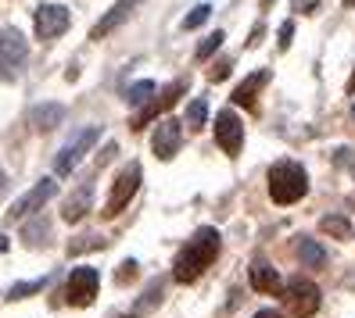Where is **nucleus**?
I'll list each match as a JSON object with an SVG mask.
<instances>
[{
	"mask_svg": "<svg viewBox=\"0 0 355 318\" xmlns=\"http://www.w3.org/2000/svg\"><path fill=\"white\" fill-rule=\"evenodd\" d=\"M219 247H223V240H219V232H216L212 225L198 229L194 236L187 240V247L176 254L173 279H176V283H194V279H201V272L219 258Z\"/></svg>",
	"mask_w": 355,
	"mask_h": 318,
	"instance_id": "obj_1",
	"label": "nucleus"
},
{
	"mask_svg": "<svg viewBox=\"0 0 355 318\" xmlns=\"http://www.w3.org/2000/svg\"><path fill=\"white\" fill-rule=\"evenodd\" d=\"M309 194V176L298 161H277L269 168V197L273 204H295Z\"/></svg>",
	"mask_w": 355,
	"mask_h": 318,
	"instance_id": "obj_2",
	"label": "nucleus"
},
{
	"mask_svg": "<svg viewBox=\"0 0 355 318\" xmlns=\"http://www.w3.org/2000/svg\"><path fill=\"white\" fill-rule=\"evenodd\" d=\"M284 308L291 318H312L320 311V286L316 283H309V279H291L284 286Z\"/></svg>",
	"mask_w": 355,
	"mask_h": 318,
	"instance_id": "obj_3",
	"label": "nucleus"
},
{
	"mask_svg": "<svg viewBox=\"0 0 355 318\" xmlns=\"http://www.w3.org/2000/svg\"><path fill=\"white\" fill-rule=\"evenodd\" d=\"M140 165L133 161V165H126L122 168V176L115 179V186H112V197H108V204H104V218H115V215H122L126 211V204L137 197V189H140Z\"/></svg>",
	"mask_w": 355,
	"mask_h": 318,
	"instance_id": "obj_4",
	"label": "nucleus"
},
{
	"mask_svg": "<svg viewBox=\"0 0 355 318\" xmlns=\"http://www.w3.org/2000/svg\"><path fill=\"white\" fill-rule=\"evenodd\" d=\"M97 286H101V275H97V268H90V265H79V268H72V275H69V304H76V308H90L94 301H97Z\"/></svg>",
	"mask_w": 355,
	"mask_h": 318,
	"instance_id": "obj_5",
	"label": "nucleus"
},
{
	"mask_svg": "<svg viewBox=\"0 0 355 318\" xmlns=\"http://www.w3.org/2000/svg\"><path fill=\"white\" fill-rule=\"evenodd\" d=\"M97 136H101V125H87L83 133H76V140H72V143H69L61 154H58V161H54V172H58V176H69L72 168H76L83 158L90 154V147L97 143Z\"/></svg>",
	"mask_w": 355,
	"mask_h": 318,
	"instance_id": "obj_6",
	"label": "nucleus"
},
{
	"mask_svg": "<svg viewBox=\"0 0 355 318\" xmlns=\"http://www.w3.org/2000/svg\"><path fill=\"white\" fill-rule=\"evenodd\" d=\"M183 147V122L176 118H162L155 125V136H151V151L158 161H173Z\"/></svg>",
	"mask_w": 355,
	"mask_h": 318,
	"instance_id": "obj_7",
	"label": "nucleus"
},
{
	"mask_svg": "<svg viewBox=\"0 0 355 318\" xmlns=\"http://www.w3.org/2000/svg\"><path fill=\"white\" fill-rule=\"evenodd\" d=\"M183 93H187V79H176V82H169V86H165L158 97H151L148 104H144V111H140V115H133V122H130V125H133V129H144V125H148L151 118H158L162 111H169L173 104L183 97Z\"/></svg>",
	"mask_w": 355,
	"mask_h": 318,
	"instance_id": "obj_8",
	"label": "nucleus"
},
{
	"mask_svg": "<svg viewBox=\"0 0 355 318\" xmlns=\"http://www.w3.org/2000/svg\"><path fill=\"white\" fill-rule=\"evenodd\" d=\"M69 8H61V4H40L33 11V26H36V36L40 39H54L69 29Z\"/></svg>",
	"mask_w": 355,
	"mask_h": 318,
	"instance_id": "obj_9",
	"label": "nucleus"
},
{
	"mask_svg": "<svg viewBox=\"0 0 355 318\" xmlns=\"http://www.w3.org/2000/svg\"><path fill=\"white\" fill-rule=\"evenodd\" d=\"M216 143L223 147L230 158H237L241 147H244V125H241V118L230 111V108L216 115Z\"/></svg>",
	"mask_w": 355,
	"mask_h": 318,
	"instance_id": "obj_10",
	"label": "nucleus"
},
{
	"mask_svg": "<svg viewBox=\"0 0 355 318\" xmlns=\"http://www.w3.org/2000/svg\"><path fill=\"white\" fill-rule=\"evenodd\" d=\"M54 189H58V183H54V179H40V183L29 189V194H26L22 200H18L11 211H8V218H26V215H36V211L54 197Z\"/></svg>",
	"mask_w": 355,
	"mask_h": 318,
	"instance_id": "obj_11",
	"label": "nucleus"
},
{
	"mask_svg": "<svg viewBox=\"0 0 355 318\" xmlns=\"http://www.w3.org/2000/svg\"><path fill=\"white\" fill-rule=\"evenodd\" d=\"M140 4H144V0H119V4H115V8H112V11L104 15L101 22L90 29V39H104V36H112V32H115L122 22H126V18H130Z\"/></svg>",
	"mask_w": 355,
	"mask_h": 318,
	"instance_id": "obj_12",
	"label": "nucleus"
},
{
	"mask_svg": "<svg viewBox=\"0 0 355 318\" xmlns=\"http://www.w3.org/2000/svg\"><path fill=\"white\" fill-rule=\"evenodd\" d=\"M29 54V44H26V36L18 32V29H0V61H11V65H22Z\"/></svg>",
	"mask_w": 355,
	"mask_h": 318,
	"instance_id": "obj_13",
	"label": "nucleus"
},
{
	"mask_svg": "<svg viewBox=\"0 0 355 318\" xmlns=\"http://www.w3.org/2000/svg\"><path fill=\"white\" fill-rule=\"evenodd\" d=\"M266 82H269V68H262V72H252V75H248V79L241 82V86L234 90V97H230V100H234V104H241V108H255V97H259V90L266 86Z\"/></svg>",
	"mask_w": 355,
	"mask_h": 318,
	"instance_id": "obj_14",
	"label": "nucleus"
},
{
	"mask_svg": "<svg viewBox=\"0 0 355 318\" xmlns=\"http://www.w3.org/2000/svg\"><path fill=\"white\" fill-rule=\"evenodd\" d=\"M252 286L259 290V293H284V283H280V272L273 268V265H266V261H255L252 265Z\"/></svg>",
	"mask_w": 355,
	"mask_h": 318,
	"instance_id": "obj_15",
	"label": "nucleus"
},
{
	"mask_svg": "<svg viewBox=\"0 0 355 318\" xmlns=\"http://www.w3.org/2000/svg\"><path fill=\"white\" fill-rule=\"evenodd\" d=\"M61 118H65V108H61V104H36V108L29 111V125L36 133H51Z\"/></svg>",
	"mask_w": 355,
	"mask_h": 318,
	"instance_id": "obj_16",
	"label": "nucleus"
},
{
	"mask_svg": "<svg viewBox=\"0 0 355 318\" xmlns=\"http://www.w3.org/2000/svg\"><path fill=\"white\" fill-rule=\"evenodd\" d=\"M90 194H94L90 186H79L76 197L65 200V207H61V218H65V222H79L83 215H87V207H90Z\"/></svg>",
	"mask_w": 355,
	"mask_h": 318,
	"instance_id": "obj_17",
	"label": "nucleus"
},
{
	"mask_svg": "<svg viewBox=\"0 0 355 318\" xmlns=\"http://www.w3.org/2000/svg\"><path fill=\"white\" fill-rule=\"evenodd\" d=\"M320 229L327 232V236H334V240H352V222L345 215H323Z\"/></svg>",
	"mask_w": 355,
	"mask_h": 318,
	"instance_id": "obj_18",
	"label": "nucleus"
},
{
	"mask_svg": "<svg viewBox=\"0 0 355 318\" xmlns=\"http://www.w3.org/2000/svg\"><path fill=\"white\" fill-rule=\"evenodd\" d=\"M298 258H302L305 268H320L327 261V250L316 240H298Z\"/></svg>",
	"mask_w": 355,
	"mask_h": 318,
	"instance_id": "obj_19",
	"label": "nucleus"
},
{
	"mask_svg": "<svg viewBox=\"0 0 355 318\" xmlns=\"http://www.w3.org/2000/svg\"><path fill=\"white\" fill-rule=\"evenodd\" d=\"M155 93H158V86H155V82H151V79H140V82H133V86L126 90V100L140 108V104H148Z\"/></svg>",
	"mask_w": 355,
	"mask_h": 318,
	"instance_id": "obj_20",
	"label": "nucleus"
},
{
	"mask_svg": "<svg viewBox=\"0 0 355 318\" xmlns=\"http://www.w3.org/2000/svg\"><path fill=\"white\" fill-rule=\"evenodd\" d=\"M205 118H208V100H205V97L191 100V108H187V118H183V125H191V129H201V125H205Z\"/></svg>",
	"mask_w": 355,
	"mask_h": 318,
	"instance_id": "obj_21",
	"label": "nucleus"
},
{
	"mask_svg": "<svg viewBox=\"0 0 355 318\" xmlns=\"http://www.w3.org/2000/svg\"><path fill=\"white\" fill-rule=\"evenodd\" d=\"M47 283L44 279H33V283H18V286H11V293H8V301H26V297H33V293H40Z\"/></svg>",
	"mask_w": 355,
	"mask_h": 318,
	"instance_id": "obj_22",
	"label": "nucleus"
},
{
	"mask_svg": "<svg viewBox=\"0 0 355 318\" xmlns=\"http://www.w3.org/2000/svg\"><path fill=\"white\" fill-rule=\"evenodd\" d=\"M208 15H212V8H208V4H198L191 15L183 18V29H198V26H205V22H208Z\"/></svg>",
	"mask_w": 355,
	"mask_h": 318,
	"instance_id": "obj_23",
	"label": "nucleus"
},
{
	"mask_svg": "<svg viewBox=\"0 0 355 318\" xmlns=\"http://www.w3.org/2000/svg\"><path fill=\"white\" fill-rule=\"evenodd\" d=\"M223 39H226L223 32H212V36H205V44L198 47V61H205V57H212V54H216V50L223 47Z\"/></svg>",
	"mask_w": 355,
	"mask_h": 318,
	"instance_id": "obj_24",
	"label": "nucleus"
},
{
	"mask_svg": "<svg viewBox=\"0 0 355 318\" xmlns=\"http://www.w3.org/2000/svg\"><path fill=\"white\" fill-rule=\"evenodd\" d=\"M22 236H26V243L40 247V243H44V236H47V222H33V225H26V229H22Z\"/></svg>",
	"mask_w": 355,
	"mask_h": 318,
	"instance_id": "obj_25",
	"label": "nucleus"
},
{
	"mask_svg": "<svg viewBox=\"0 0 355 318\" xmlns=\"http://www.w3.org/2000/svg\"><path fill=\"white\" fill-rule=\"evenodd\" d=\"M230 68H234V61H230V57H223L219 65H216L212 72H208V79H212V82H219V79H226V75H230Z\"/></svg>",
	"mask_w": 355,
	"mask_h": 318,
	"instance_id": "obj_26",
	"label": "nucleus"
},
{
	"mask_svg": "<svg viewBox=\"0 0 355 318\" xmlns=\"http://www.w3.org/2000/svg\"><path fill=\"white\" fill-rule=\"evenodd\" d=\"M277 36H280V50H287L291 47V36H295V22H284Z\"/></svg>",
	"mask_w": 355,
	"mask_h": 318,
	"instance_id": "obj_27",
	"label": "nucleus"
},
{
	"mask_svg": "<svg viewBox=\"0 0 355 318\" xmlns=\"http://www.w3.org/2000/svg\"><path fill=\"white\" fill-rule=\"evenodd\" d=\"M133 275H137V261H126V265H122V272H119V283H130Z\"/></svg>",
	"mask_w": 355,
	"mask_h": 318,
	"instance_id": "obj_28",
	"label": "nucleus"
},
{
	"mask_svg": "<svg viewBox=\"0 0 355 318\" xmlns=\"http://www.w3.org/2000/svg\"><path fill=\"white\" fill-rule=\"evenodd\" d=\"M295 8H298V11H316L320 0H295Z\"/></svg>",
	"mask_w": 355,
	"mask_h": 318,
	"instance_id": "obj_29",
	"label": "nucleus"
},
{
	"mask_svg": "<svg viewBox=\"0 0 355 318\" xmlns=\"http://www.w3.org/2000/svg\"><path fill=\"white\" fill-rule=\"evenodd\" d=\"M255 318H280V311H273V308H266V311H255Z\"/></svg>",
	"mask_w": 355,
	"mask_h": 318,
	"instance_id": "obj_30",
	"label": "nucleus"
},
{
	"mask_svg": "<svg viewBox=\"0 0 355 318\" xmlns=\"http://www.w3.org/2000/svg\"><path fill=\"white\" fill-rule=\"evenodd\" d=\"M348 93H355V72H352V79H348Z\"/></svg>",
	"mask_w": 355,
	"mask_h": 318,
	"instance_id": "obj_31",
	"label": "nucleus"
},
{
	"mask_svg": "<svg viewBox=\"0 0 355 318\" xmlns=\"http://www.w3.org/2000/svg\"><path fill=\"white\" fill-rule=\"evenodd\" d=\"M8 250V236H0V254H4Z\"/></svg>",
	"mask_w": 355,
	"mask_h": 318,
	"instance_id": "obj_32",
	"label": "nucleus"
},
{
	"mask_svg": "<svg viewBox=\"0 0 355 318\" xmlns=\"http://www.w3.org/2000/svg\"><path fill=\"white\" fill-rule=\"evenodd\" d=\"M345 8H355V0H345Z\"/></svg>",
	"mask_w": 355,
	"mask_h": 318,
	"instance_id": "obj_33",
	"label": "nucleus"
},
{
	"mask_svg": "<svg viewBox=\"0 0 355 318\" xmlns=\"http://www.w3.org/2000/svg\"><path fill=\"white\" fill-rule=\"evenodd\" d=\"M0 189H4V172H0Z\"/></svg>",
	"mask_w": 355,
	"mask_h": 318,
	"instance_id": "obj_34",
	"label": "nucleus"
},
{
	"mask_svg": "<svg viewBox=\"0 0 355 318\" xmlns=\"http://www.w3.org/2000/svg\"><path fill=\"white\" fill-rule=\"evenodd\" d=\"M352 118H355V108H352Z\"/></svg>",
	"mask_w": 355,
	"mask_h": 318,
	"instance_id": "obj_35",
	"label": "nucleus"
}]
</instances>
